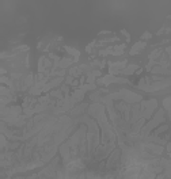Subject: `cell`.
I'll use <instances>...</instances> for the list:
<instances>
[{
  "label": "cell",
  "mask_w": 171,
  "mask_h": 179,
  "mask_svg": "<svg viewBox=\"0 0 171 179\" xmlns=\"http://www.w3.org/2000/svg\"><path fill=\"white\" fill-rule=\"evenodd\" d=\"M52 96H56V98H60V99H62V95H61V91H52L50 92Z\"/></svg>",
  "instance_id": "obj_9"
},
{
  "label": "cell",
  "mask_w": 171,
  "mask_h": 179,
  "mask_svg": "<svg viewBox=\"0 0 171 179\" xmlns=\"http://www.w3.org/2000/svg\"><path fill=\"white\" fill-rule=\"evenodd\" d=\"M97 83L102 84V86L103 84L107 86V84H110V83H129V80H128V79H122V77H114L113 75H107L102 79H98Z\"/></svg>",
  "instance_id": "obj_2"
},
{
  "label": "cell",
  "mask_w": 171,
  "mask_h": 179,
  "mask_svg": "<svg viewBox=\"0 0 171 179\" xmlns=\"http://www.w3.org/2000/svg\"><path fill=\"white\" fill-rule=\"evenodd\" d=\"M124 49H125L124 43H122V45H118V46H116V48H113V53L111 54H114V56H119V54L124 53Z\"/></svg>",
  "instance_id": "obj_6"
},
{
  "label": "cell",
  "mask_w": 171,
  "mask_h": 179,
  "mask_svg": "<svg viewBox=\"0 0 171 179\" xmlns=\"http://www.w3.org/2000/svg\"><path fill=\"white\" fill-rule=\"evenodd\" d=\"M110 53H113V48H107V49H105V50L99 52L100 56H106V54H110Z\"/></svg>",
  "instance_id": "obj_8"
},
{
  "label": "cell",
  "mask_w": 171,
  "mask_h": 179,
  "mask_svg": "<svg viewBox=\"0 0 171 179\" xmlns=\"http://www.w3.org/2000/svg\"><path fill=\"white\" fill-rule=\"evenodd\" d=\"M151 37H152V34H151V33L145 31L143 35H141V39H149V38H151Z\"/></svg>",
  "instance_id": "obj_10"
},
{
  "label": "cell",
  "mask_w": 171,
  "mask_h": 179,
  "mask_svg": "<svg viewBox=\"0 0 171 179\" xmlns=\"http://www.w3.org/2000/svg\"><path fill=\"white\" fill-rule=\"evenodd\" d=\"M163 118H164V117H163V110H159V113L154 117V119H152L149 124H147V126H144L143 129H141L140 137H148L149 133H151V130L154 129V127H156V125L159 124V122H162Z\"/></svg>",
  "instance_id": "obj_1"
},
{
  "label": "cell",
  "mask_w": 171,
  "mask_h": 179,
  "mask_svg": "<svg viewBox=\"0 0 171 179\" xmlns=\"http://www.w3.org/2000/svg\"><path fill=\"white\" fill-rule=\"evenodd\" d=\"M72 62H75L72 58H62L61 61H57L56 64H54V67H61V68H65V67H68V65H71Z\"/></svg>",
  "instance_id": "obj_4"
},
{
  "label": "cell",
  "mask_w": 171,
  "mask_h": 179,
  "mask_svg": "<svg viewBox=\"0 0 171 179\" xmlns=\"http://www.w3.org/2000/svg\"><path fill=\"white\" fill-rule=\"evenodd\" d=\"M65 49H67V52H68V53L73 54V56H75V61H78L79 56H80V52H79V50H76V49H73V48H69V46H65Z\"/></svg>",
  "instance_id": "obj_7"
},
{
  "label": "cell",
  "mask_w": 171,
  "mask_h": 179,
  "mask_svg": "<svg viewBox=\"0 0 171 179\" xmlns=\"http://www.w3.org/2000/svg\"><path fill=\"white\" fill-rule=\"evenodd\" d=\"M121 33L125 35V37H126V41H128V42H129V41H130V35H129V33H128L126 30H121Z\"/></svg>",
  "instance_id": "obj_11"
},
{
  "label": "cell",
  "mask_w": 171,
  "mask_h": 179,
  "mask_svg": "<svg viewBox=\"0 0 171 179\" xmlns=\"http://www.w3.org/2000/svg\"><path fill=\"white\" fill-rule=\"evenodd\" d=\"M145 48V42H137L136 45H133V48H132V50H130V56H135V54H137V53H140L141 52V49H144Z\"/></svg>",
  "instance_id": "obj_3"
},
{
  "label": "cell",
  "mask_w": 171,
  "mask_h": 179,
  "mask_svg": "<svg viewBox=\"0 0 171 179\" xmlns=\"http://www.w3.org/2000/svg\"><path fill=\"white\" fill-rule=\"evenodd\" d=\"M136 69H137V67H136V65H129L126 69L119 71V73H122V75H132V73L135 72Z\"/></svg>",
  "instance_id": "obj_5"
}]
</instances>
